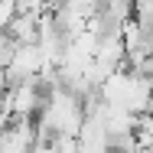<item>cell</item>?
Returning <instances> with one entry per match:
<instances>
[{"label": "cell", "mask_w": 153, "mask_h": 153, "mask_svg": "<svg viewBox=\"0 0 153 153\" xmlns=\"http://www.w3.org/2000/svg\"><path fill=\"white\" fill-rule=\"evenodd\" d=\"M13 13H16V3H0V33L7 30V23L13 20Z\"/></svg>", "instance_id": "7a4b0ae2"}, {"label": "cell", "mask_w": 153, "mask_h": 153, "mask_svg": "<svg viewBox=\"0 0 153 153\" xmlns=\"http://www.w3.org/2000/svg\"><path fill=\"white\" fill-rule=\"evenodd\" d=\"M134 20L147 30L153 26V0H140V3H134Z\"/></svg>", "instance_id": "6da1fadb"}]
</instances>
